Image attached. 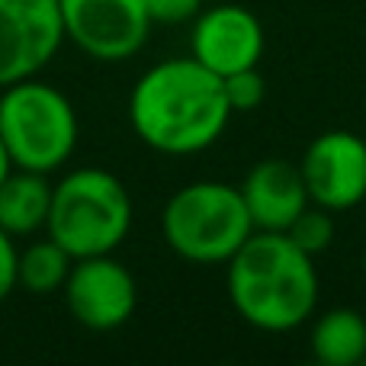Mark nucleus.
Segmentation results:
<instances>
[{
	"mask_svg": "<svg viewBox=\"0 0 366 366\" xmlns=\"http://www.w3.org/2000/svg\"><path fill=\"white\" fill-rule=\"evenodd\" d=\"M234 315L264 335H290L318 312L322 280L315 257L286 232H254L225 264Z\"/></svg>",
	"mask_w": 366,
	"mask_h": 366,
	"instance_id": "nucleus-2",
	"label": "nucleus"
},
{
	"mask_svg": "<svg viewBox=\"0 0 366 366\" xmlns=\"http://www.w3.org/2000/svg\"><path fill=\"white\" fill-rule=\"evenodd\" d=\"M64 42L103 64L135 58L152 39L148 0H58Z\"/></svg>",
	"mask_w": 366,
	"mask_h": 366,
	"instance_id": "nucleus-6",
	"label": "nucleus"
},
{
	"mask_svg": "<svg viewBox=\"0 0 366 366\" xmlns=\"http://www.w3.org/2000/svg\"><path fill=\"white\" fill-rule=\"evenodd\" d=\"M286 234H290V241L296 247H302L305 254L318 257V254H325L335 244V212L309 202V206L299 212V219L286 228Z\"/></svg>",
	"mask_w": 366,
	"mask_h": 366,
	"instance_id": "nucleus-15",
	"label": "nucleus"
},
{
	"mask_svg": "<svg viewBox=\"0 0 366 366\" xmlns=\"http://www.w3.org/2000/svg\"><path fill=\"white\" fill-rule=\"evenodd\" d=\"M251 234L254 222L238 183H183L161 209V238L187 264L225 267Z\"/></svg>",
	"mask_w": 366,
	"mask_h": 366,
	"instance_id": "nucleus-4",
	"label": "nucleus"
},
{
	"mask_svg": "<svg viewBox=\"0 0 366 366\" xmlns=\"http://www.w3.org/2000/svg\"><path fill=\"white\" fill-rule=\"evenodd\" d=\"M71 264L74 257L49 234L29 241L26 247H19L16 257V290L29 292V296H55L68 280Z\"/></svg>",
	"mask_w": 366,
	"mask_h": 366,
	"instance_id": "nucleus-14",
	"label": "nucleus"
},
{
	"mask_svg": "<svg viewBox=\"0 0 366 366\" xmlns=\"http://www.w3.org/2000/svg\"><path fill=\"white\" fill-rule=\"evenodd\" d=\"M202 6H206V0H148V13H152L154 26L193 23Z\"/></svg>",
	"mask_w": 366,
	"mask_h": 366,
	"instance_id": "nucleus-17",
	"label": "nucleus"
},
{
	"mask_svg": "<svg viewBox=\"0 0 366 366\" xmlns=\"http://www.w3.org/2000/svg\"><path fill=\"white\" fill-rule=\"evenodd\" d=\"M363 277H366V247H363Z\"/></svg>",
	"mask_w": 366,
	"mask_h": 366,
	"instance_id": "nucleus-20",
	"label": "nucleus"
},
{
	"mask_svg": "<svg viewBox=\"0 0 366 366\" xmlns=\"http://www.w3.org/2000/svg\"><path fill=\"white\" fill-rule=\"evenodd\" d=\"M51 206V180L49 174L13 167L0 183V228L10 238H32L45 232Z\"/></svg>",
	"mask_w": 366,
	"mask_h": 366,
	"instance_id": "nucleus-13",
	"label": "nucleus"
},
{
	"mask_svg": "<svg viewBox=\"0 0 366 366\" xmlns=\"http://www.w3.org/2000/svg\"><path fill=\"white\" fill-rule=\"evenodd\" d=\"M309 354L322 366H360L366 360V312L335 305L309 318Z\"/></svg>",
	"mask_w": 366,
	"mask_h": 366,
	"instance_id": "nucleus-12",
	"label": "nucleus"
},
{
	"mask_svg": "<svg viewBox=\"0 0 366 366\" xmlns=\"http://www.w3.org/2000/svg\"><path fill=\"white\" fill-rule=\"evenodd\" d=\"M363 363H366V360H363Z\"/></svg>",
	"mask_w": 366,
	"mask_h": 366,
	"instance_id": "nucleus-21",
	"label": "nucleus"
},
{
	"mask_svg": "<svg viewBox=\"0 0 366 366\" xmlns=\"http://www.w3.org/2000/svg\"><path fill=\"white\" fill-rule=\"evenodd\" d=\"M16 257H19V247H16V238L0 228V302L16 290Z\"/></svg>",
	"mask_w": 366,
	"mask_h": 366,
	"instance_id": "nucleus-18",
	"label": "nucleus"
},
{
	"mask_svg": "<svg viewBox=\"0 0 366 366\" xmlns=\"http://www.w3.org/2000/svg\"><path fill=\"white\" fill-rule=\"evenodd\" d=\"M13 171V161H10V152H6V145H4V139H0V183L6 180V174Z\"/></svg>",
	"mask_w": 366,
	"mask_h": 366,
	"instance_id": "nucleus-19",
	"label": "nucleus"
},
{
	"mask_svg": "<svg viewBox=\"0 0 366 366\" xmlns=\"http://www.w3.org/2000/svg\"><path fill=\"white\" fill-rule=\"evenodd\" d=\"M61 296L68 315L87 331H116L139 309V283L116 254L74 260Z\"/></svg>",
	"mask_w": 366,
	"mask_h": 366,
	"instance_id": "nucleus-7",
	"label": "nucleus"
},
{
	"mask_svg": "<svg viewBox=\"0 0 366 366\" xmlns=\"http://www.w3.org/2000/svg\"><path fill=\"white\" fill-rule=\"evenodd\" d=\"M0 139L13 167L51 177L77 152L81 119L61 87L39 74L23 77L0 87Z\"/></svg>",
	"mask_w": 366,
	"mask_h": 366,
	"instance_id": "nucleus-5",
	"label": "nucleus"
},
{
	"mask_svg": "<svg viewBox=\"0 0 366 366\" xmlns=\"http://www.w3.org/2000/svg\"><path fill=\"white\" fill-rule=\"evenodd\" d=\"M232 116L222 77L193 55L164 58L145 68L129 94L135 139L167 158H189L212 148Z\"/></svg>",
	"mask_w": 366,
	"mask_h": 366,
	"instance_id": "nucleus-1",
	"label": "nucleus"
},
{
	"mask_svg": "<svg viewBox=\"0 0 366 366\" xmlns=\"http://www.w3.org/2000/svg\"><path fill=\"white\" fill-rule=\"evenodd\" d=\"M61 45L58 0H0V87L42 74Z\"/></svg>",
	"mask_w": 366,
	"mask_h": 366,
	"instance_id": "nucleus-8",
	"label": "nucleus"
},
{
	"mask_svg": "<svg viewBox=\"0 0 366 366\" xmlns=\"http://www.w3.org/2000/svg\"><path fill=\"white\" fill-rule=\"evenodd\" d=\"M222 84H225V100L232 107V113H254L267 100V81L260 74V68L228 74V77H222Z\"/></svg>",
	"mask_w": 366,
	"mask_h": 366,
	"instance_id": "nucleus-16",
	"label": "nucleus"
},
{
	"mask_svg": "<svg viewBox=\"0 0 366 366\" xmlns=\"http://www.w3.org/2000/svg\"><path fill=\"white\" fill-rule=\"evenodd\" d=\"M299 171L315 206L350 212L366 199V139L350 129H328L309 142Z\"/></svg>",
	"mask_w": 366,
	"mask_h": 366,
	"instance_id": "nucleus-9",
	"label": "nucleus"
},
{
	"mask_svg": "<svg viewBox=\"0 0 366 366\" xmlns=\"http://www.w3.org/2000/svg\"><path fill=\"white\" fill-rule=\"evenodd\" d=\"M264 51V23L241 4L202 6L189 26V55L219 77L260 68Z\"/></svg>",
	"mask_w": 366,
	"mask_h": 366,
	"instance_id": "nucleus-10",
	"label": "nucleus"
},
{
	"mask_svg": "<svg viewBox=\"0 0 366 366\" xmlns=\"http://www.w3.org/2000/svg\"><path fill=\"white\" fill-rule=\"evenodd\" d=\"M135 206L129 187L107 167H74L51 183L45 234L74 260L116 254L132 232Z\"/></svg>",
	"mask_w": 366,
	"mask_h": 366,
	"instance_id": "nucleus-3",
	"label": "nucleus"
},
{
	"mask_svg": "<svg viewBox=\"0 0 366 366\" xmlns=\"http://www.w3.org/2000/svg\"><path fill=\"white\" fill-rule=\"evenodd\" d=\"M244 206L251 212L254 232H286L309 206V189H305L299 161L286 158H264L244 174L238 183Z\"/></svg>",
	"mask_w": 366,
	"mask_h": 366,
	"instance_id": "nucleus-11",
	"label": "nucleus"
}]
</instances>
